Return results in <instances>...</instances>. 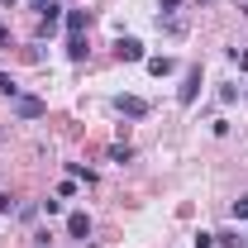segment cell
Returning a JSON list of instances; mask_svg holds the SVG:
<instances>
[{"instance_id": "obj_12", "label": "cell", "mask_w": 248, "mask_h": 248, "mask_svg": "<svg viewBox=\"0 0 248 248\" xmlns=\"http://www.w3.org/2000/svg\"><path fill=\"white\" fill-rule=\"evenodd\" d=\"M110 157H115V162H129L134 153H129V143H115V148H110Z\"/></svg>"}, {"instance_id": "obj_5", "label": "cell", "mask_w": 248, "mask_h": 248, "mask_svg": "<svg viewBox=\"0 0 248 248\" xmlns=\"http://www.w3.org/2000/svg\"><path fill=\"white\" fill-rule=\"evenodd\" d=\"M15 110H19V120H38V115H43V100H38V95H19Z\"/></svg>"}, {"instance_id": "obj_2", "label": "cell", "mask_w": 248, "mask_h": 248, "mask_svg": "<svg viewBox=\"0 0 248 248\" xmlns=\"http://www.w3.org/2000/svg\"><path fill=\"white\" fill-rule=\"evenodd\" d=\"M67 234L86 244V239H91V215H86V210H72V215H67Z\"/></svg>"}, {"instance_id": "obj_15", "label": "cell", "mask_w": 248, "mask_h": 248, "mask_svg": "<svg viewBox=\"0 0 248 248\" xmlns=\"http://www.w3.org/2000/svg\"><path fill=\"white\" fill-rule=\"evenodd\" d=\"M234 219H248V196H239V201H234Z\"/></svg>"}, {"instance_id": "obj_13", "label": "cell", "mask_w": 248, "mask_h": 248, "mask_svg": "<svg viewBox=\"0 0 248 248\" xmlns=\"http://www.w3.org/2000/svg\"><path fill=\"white\" fill-rule=\"evenodd\" d=\"M215 244H219L215 234H205V229H201V234H196V248H215Z\"/></svg>"}, {"instance_id": "obj_17", "label": "cell", "mask_w": 248, "mask_h": 248, "mask_svg": "<svg viewBox=\"0 0 248 248\" xmlns=\"http://www.w3.org/2000/svg\"><path fill=\"white\" fill-rule=\"evenodd\" d=\"M48 5H53V0H33V10H48Z\"/></svg>"}, {"instance_id": "obj_3", "label": "cell", "mask_w": 248, "mask_h": 248, "mask_svg": "<svg viewBox=\"0 0 248 248\" xmlns=\"http://www.w3.org/2000/svg\"><path fill=\"white\" fill-rule=\"evenodd\" d=\"M115 110L129 115V120H143V115H148V100H139V95H120V100H115Z\"/></svg>"}, {"instance_id": "obj_20", "label": "cell", "mask_w": 248, "mask_h": 248, "mask_svg": "<svg viewBox=\"0 0 248 248\" xmlns=\"http://www.w3.org/2000/svg\"><path fill=\"white\" fill-rule=\"evenodd\" d=\"M196 5H210V0H196Z\"/></svg>"}, {"instance_id": "obj_1", "label": "cell", "mask_w": 248, "mask_h": 248, "mask_svg": "<svg viewBox=\"0 0 248 248\" xmlns=\"http://www.w3.org/2000/svg\"><path fill=\"white\" fill-rule=\"evenodd\" d=\"M157 29L186 33V0H162V5H157Z\"/></svg>"}, {"instance_id": "obj_14", "label": "cell", "mask_w": 248, "mask_h": 248, "mask_svg": "<svg viewBox=\"0 0 248 248\" xmlns=\"http://www.w3.org/2000/svg\"><path fill=\"white\" fill-rule=\"evenodd\" d=\"M215 239H219L224 248H244V239H239V234H215Z\"/></svg>"}, {"instance_id": "obj_4", "label": "cell", "mask_w": 248, "mask_h": 248, "mask_svg": "<svg viewBox=\"0 0 248 248\" xmlns=\"http://www.w3.org/2000/svg\"><path fill=\"white\" fill-rule=\"evenodd\" d=\"M115 53H120V62H143V43L139 38H120Z\"/></svg>"}, {"instance_id": "obj_10", "label": "cell", "mask_w": 248, "mask_h": 248, "mask_svg": "<svg viewBox=\"0 0 248 248\" xmlns=\"http://www.w3.org/2000/svg\"><path fill=\"white\" fill-rule=\"evenodd\" d=\"M86 29V15H81V10H72V15H67V33H81Z\"/></svg>"}, {"instance_id": "obj_19", "label": "cell", "mask_w": 248, "mask_h": 248, "mask_svg": "<svg viewBox=\"0 0 248 248\" xmlns=\"http://www.w3.org/2000/svg\"><path fill=\"white\" fill-rule=\"evenodd\" d=\"M0 5H15V0H0Z\"/></svg>"}, {"instance_id": "obj_7", "label": "cell", "mask_w": 248, "mask_h": 248, "mask_svg": "<svg viewBox=\"0 0 248 248\" xmlns=\"http://www.w3.org/2000/svg\"><path fill=\"white\" fill-rule=\"evenodd\" d=\"M58 19H62V10H58V5H48V10H43V19H38V33L48 38V33L58 29Z\"/></svg>"}, {"instance_id": "obj_8", "label": "cell", "mask_w": 248, "mask_h": 248, "mask_svg": "<svg viewBox=\"0 0 248 248\" xmlns=\"http://www.w3.org/2000/svg\"><path fill=\"white\" fill-rule=\"evenodd\" d=\"M67 58H72V62H86V38H81V33L67 38Z\"/></svg>"}, {"instance_id": "obj_9", "label": "cell", "mask_w": 248, "mask_h": 248, "mask_svg": "<svg viewBox=\"0 0 248 248\" xmlns=\"http://www.w3.org/2000/svg\"><path fill=\"white\" fill-rule=\"evenodd\" d=\"M172 67H177V62H172V58H148V72H153V77H167Z\"/></svg>"}, {"instance_id": "obj_11", "label": "cell", "mask_w": 248, "mask_h": 248, "mask_svg": "<svg viewBox=\"0 0 248 248\" xmlns=\"http://www.w3.org/2000/svg\"><path fill=\"white\" fill-rule=\"evenodd\" d=\"M0 91L10 95V100H19V86H15V77H10V72H0Z\"/></svg>"}, {"instance_id": "obj_16", "label": "cell", "mask_w": 248, "mask_h": 248, "mask_svg": "<svg viewBox=\"0 0 248 248\" xmlns=\"http://www.w3.org/2000/svg\"><path fill=\"white\" fill-rule=\"evenodd\" d=\"M234 58H239V67H244V72H248V53H239V48H234Z\"/></svg>"}, {"instance_id": "obj_6", "label": "cell", "mask_w": 248, "mask_h": 248, "mask_svg": "<svg viewBox=\"0 0 248 248\" xmlns=\"http://www.w3.org/2000/svg\"><path fill=\"white\" fill-rule=\"evenodd\" d=\"M196 95H201V67H191V72H186V81H182V105H191Z\"/></svg>"}, {"instance_id": "obj_18", "label": "cell", "mask_w": 248, "mask_h": 248, "mask_svg": "<svg viewBox=\"0 0 248 248\" xmlns=\"http://www.w3.org/2000/svg\"><path fill=\"white\" fill-rule=\"evenodd\" d=\"M0 210H10V201H5V196H0Z\"/></svg>"}]
</instances>
